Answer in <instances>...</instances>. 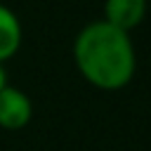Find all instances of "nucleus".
<instances>
[{
	"mask_svg": "<svg viewBox=\"0 0 151 151\" xmlns=\"http://www.w3.org/2000/svg\"><path fill=\"white\" fill-rule=\"evenodd\" d=\"M21 47V21L7 5L0 2V64L12 59Z\"/></svg>",
	"mask_w": 151,
	"mask_h": 151,
	"instance_id": "4",
	"label": "nucleus"
},
{
	"mask_svg": "<svg viewBox=\"0 0 151 151\" xmlns=\"http://www.w3.org/2000/svg\"><path fill=\"white\" fill-rule=\"evenodd\" d=\"M146 0H104V21L120 31L137 28L146 17Z\"/></svg>",
	"mask_w": 151,
	"mask_h": 151,
	"instance_id": "3",
	"label": "nucleus"
},
{
	"mask_svg": "<svg viewBox=\"0 0 151 151\" xmlns=\"http://www.w3.org/2000/svg\"><path fill=\"white\" fill-rule=\"evenodd\" d=\"M33 118V104L28 94L14 85H5L0 90V127L2 130H21Z\"/></svg>",
	"mask_w": 151,
	"mask_h": 151,
	"instance_id": "2",
	"label": "nucleus"
},
{
	"mask_svg": "<svg viewBox=\"0 0 151 151\" xmlns=\"http://www.w3.org/2000/svg\"><path fill=\"white\" fill-rule=\"evenodd\" d=\"M5 85H7V76H5V66L0 64V90H2Z\"/></svg>",
	"mask_w": 151,
	"mask_h": 151,
	"instance_id": "5",
	"label": "nucleus"
},
{
	"mask_svg": "<svg viewBox=\"0 0 151 151\" xmlns=\"http://www.w3.org/2000/svg\"><path fill=\"white\" fill-rule=\"evenodd\" d=\"M73 61L80 76L99 90H120L137 71L130 33L104 19L90 21L78 31L73 40Z\"/></svg>",
	"mask_w": 151,
	"mask_h": 151,
	"instance_id": "1",
	"label": "nucleus"
}]
</instances>
